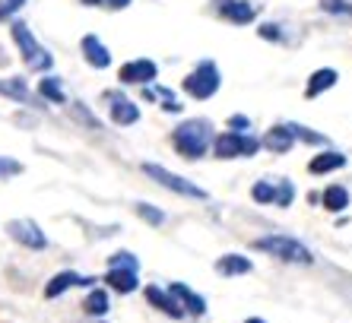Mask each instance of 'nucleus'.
<instances>
[{"instance_id":"obj_1","label":"nucleus","mask_w":352,"mask_h":323,"mask_svg":"<svg viewBox=\"0 0 352 323\" xmlns=\"http://www.w3.org/2000/svg\"><path fill=\"white\" fill-rule=\"evenodd\" d=\"M210 137H213V124L204 118H194V121H184L181 127H175L172 143L184 159H200L210 146Z\"/></svg>"},{"instance_id":"obj_2","label":"nucleus","mask_w":352,"mask_h":323,"mask_svg":"<svg viewBox=\"0 0 352 323\" xmlns=\"http://www.w3.org/2000/svg\"><path fill=\"white\" fill-rule=\"evenodd\" d=\"M254 251L270 254L276 260H286V263H314V254L305 247L302 241L286 238V234H267V238H257Z\"/></svg>"},{"instance_id":"obj_3","label":"nucleus","mask_w":352,"mask_h":323,"mask_svg":"<svg viewBox=\"0 0 352 323\" xmlns=\"http://www.w3.org/2000/svg\"><path fill=\"white\" fill-rule=\"evenodd\" d=\"M13 41L19 45V51H23V60L29 70H51V64H54V57L48 54V51L41 48L38 41L32 38V32H29V25L25 23H13Z\"/></svg>"},{"instance_id":"obj_4","label":"nucleus","mask_w":352,"mask_h":323,"mask_svg":"<svg viewBox=\"0 0 352 323\" xmlns=\"http://www.w3.org/2000/svg\"><path fill=\"white\" fill-rule=\"evenodd\" d=\"M184 92L194 96V98H200V102L210 98V96H216V92H219V67H216L213 60H200L197 70L184 80Z\"/></svg>"},{"instance_id":"obj_5","label":"nucleus","mask_w":352,"mask_h":323,"mask_svg":"<svg viewBox=\"0 0 352 323\" xmlns=\"http://www.w3.org/2000/svg\"><path fill=\"white\" fill-rule=\"evenodd\" d=\"M143 171H146V175H149L153 181H159L162 187L175 190V194H181V197H194V200H206V190H204V187H197L194 181L181 178V175H172V171L162 168V165H153V162H146V165H143Z\"/></svg>"},{"instance_id":"obj_6","label":"nucleus","mask_w":352,"mask_h":323,"mask_svg":"<svg viewBox=\"0 0 352 323\" xmlns=\"http://www.w3.org/2000/svg\"><path fill=\"white\" fill-rule=\"evenodd\" d=\"M261 149L257 137H241V133H219L216 137V155L219 159H235V155H254Z\"/></svg>"},{"instance_id":"obj_7","label":"nucleus","mask_w":352,"mask_h":323,"mask_svg":"<svg viewBox=\"0 0 352 323\" xmlns=\"http://www.w3.org/2000/svg\"><path fill=\"white\" fill-rule=\"evenodd\" d=\"M7 232H10V238H13V241L25 244V247H32V251H41V247L48 244L45 232H41V228L35 225L32 219H16V222H10Z\"/></svg>"},{"instance_id":"obj_8","label":"nucleus","mask_w":352,"mask_h":323,"mask_svg":"<svg viewBox=\"0 0 352 323\" xmlns=\"http://www.w3.org/2000/svg\"><path fill=\"white\" fill-rule=\"evenodd\" d=\"M216 10H219V16H226L235 25L254 23V16H257V7L251 0H216Z\"/></svg>"},{"instance_id":"obj_9","label":"nucleus","mask_w":352,"mask_h":323,"mask_svg":"<svg viewBox=\"0 0 352 323\" xmlns=\"http://www.w3.org/2000/svg\"><path fill=\"white\" fill-rule=\"evenodd\" d=\"M105 98L111 102V121H115V124L127 127V124H137L140 121V108L133 105L131 98L118 96V92H105Z\"/></svg>"},{"instance_id":"obj_10","label":"nucleus","mask_w":352,"mask_h":323,"mask_svg":"<svg viewBox=\"0 0 352 323\" xmlns=\"http://www.w3.org/2000/svg\"><path fill=\"white\" fill-rule=\"evenodd\" d=\"M156 64L153 60H131V64H124L121 73H118V80L127 82V86H133V82H149L156 80Z\"/></svg>"},{"instance_id":"obj_11","label":"nucleus","mask_w":352,"mask_h":323,"mask_svg":"<svg viewBox=\"0 0 352 323\" xmlns=\"http://www.w3.org/2000/svg\"><path fill=\"white\" fill-rule=\"evenodd\" d=\"M168 295H172L175 301H178L181 311H188V314L200 317L206 311V301L200 298V295H194V291L188 289V285H181V282H172V289H168Z\"/></svg>"},{"instance_id":"obj_12","label":"nucleus","mask_w":352,"mask_h":323,"mask_svg":"<svg viewBox=\"0 0 352 323\" xmlns=\"http://www.w3.org/2000/svg\"><path fill=\"white\" fill-rule=\"evenodd\" d=\"M263 149H270V153H289L295 146V137L292 130H289V124H276V127L267 130V137L261 140Z\"/></svg>"},{"instance_id":"obj_13","label":"nucleus","mask_w":352,"mask_h":323,"mask_svg":"<svg viewBox=\"0 0 352 323\" xmlns=\"http://www.w3.org/2000/svg\"><path fill=\"white\" fill-rule=\"evenodd\" d=\"M82 54H86V60H89L96 70H105V67L111 64V54H108V48L96 35H86V38H82Z\"/></svg>"},{"instance_id":"obj_14","label":"nucleus","mask_w":352,"mask_h":323,"mask_svg":"<svg viewBox=\"0 0 352 323\" xmlns=\"http://www.w3.org/2000/svg\"><path fill=\"white\" fill-rule=\"evenodd\" d=\"M70 285H92V279H82V276H76V273H58L45 285V298H58L60 291H67Z\"/></svg>"},{"instance_id":"obj_15","label":"nucleus","mask_w":352,"mask_h":323,"mask_svg":"<svg viewBox=\"0 0 352 323\" xmlns=\"http://www.w3.org/2000/svg\"><path fill=\"white\" fill-rule=\"evenodd\" d=\"M336 70H330V67H324V70H318V73H311V80H308V86H305V96L308 98H314V96H320V92H327L330 86H336Z\"/></svg>"},{"instance_id":"obj_16","label":"nucleus","mask_w":352,"mask_h":323,"mask_svg":"<svg viewBox=\"0 0 352 323\" xmlns=\"http://www.w3.org/2000/svg\"><path fill=\"white\" fill-rule=\"evenodd\" d=\"M343 165H346V155H343V153H333V149H327V153L314 155L308 168H311V175H327V171L343 168Z\"/></svg>"},{"instance_id":"obj_17","label":"nucleus","mask_w":352,"mask_h":323,"mask_svg":"<svg viewBox=\"0 0 352 323\" xmlns=\"http://www.w3.org/2000/svg\"><path fill=\"white\" fill-rule=\"evenodd\" d=\"M105 282L111 285L115 291H121V295H127V291L137 289V269H108Z\"/></svg>"},{"instance_id":"obj_18","label":"nucleus","mask_w":352,"mask_h":323,"mask_svg":"<svg viewBox=\"0 0 352 323\" xmlns=\"http://www.w3.org/2000/svg\"><path fill=\"white\" fill-rule=\"evenodd\" d=\"M146 298H149V304H156L159 311H165L168 317H184V311L178 307V301H175L172 295H165V291H159L156 285H149V289H146Z\"/></svg>"},{"instance_id":"obj_19","label":"nucleus","mask_w":352,"mask_h":323,"mask_svg":"<svg viewBox=\"0 0 352 323\" xmlns=\"http://www.w3.org/2000/svg\"><path fill=\"white\" fill-rule=\"evenodd\" d=\"M216 269H219L222 276H241V273H251V260L241 257V254H226Z\"/></svg>"},{"instance_id":"obj_20","label":"nucleus","mask_w":352,"mask_h":323,"mask_svg":"<svg viewBox=\"0 0 352 323\" xmlns=\"http://www.w3.org/2000/svg\"><path fill=\"white\" fill-rule=\"evenodd\" d=\"M320 200H324V206H327L330 212H343L346 206H349V190L346 187H327L324 194H320Z\"/></svg>"},{"instance_id":"obj_21","label":"nucleus","mask_w":352,"mask_h":323,"mask_svg":"<svg viewBox=\"0 0 352 323\" xmlns=\"http://www.w3.org/2000/svg\"><path fill=\"white\" fill-rule=\"evenodd\" d=\"M0 92L10 98H16V102H32V92L25 89L23 80H0Z\"/></svg>"},{"instance_id":"obj_22","label":"nucleus","mask_w":352,"mask_h":323,"mask_svg":"<svg viewBox=\"0 0 352 323\" xmlns=\"http://www.w3.org/2000/svg\"><path fill=\"white\" fill-rule=\"evenodd\" d=\"M82 307H86V314H89V317H102V314L108 311V291L96 289L89 298L82 301Z\"/></svg>"},{"instance_id":"obj_23","label":"nucleus","mask_w":352,"mask_h":323,"mask_svg":"<svg viewBox=\"0 0 352 323\" xmlns=\"http://www.w3.org/2000/svg\"><path fill=\"white\" fill-rule=\"evenodd\" d=\"M38 92H41L45 98H51V102H58V105L64 102V89H60V82L54 80V76H48V80H41V82H38Z\"/></svg>"},{"instance_id":"obj_24","label":"nucleus","mask_w":352,"mask_h":323,"mask_svg":"<svg viewBox=\"0 0 352 323\" xmlns=\"http://www.w3.org/2000/svg\"><path fill=\"white\" fill-rule=\"evenodd\" d=\"M251 197H254L257 203H273V200H276V187L267 184V181H261V184L251 187Z\"/></svg>"},{"instance_id":"obj_25","label":"nucleus","mask_w":352,"mask_h":323,"mask_svg":"<svg viewBox=\"0 0 352 323\" xmlns=\"http://www.w3.org/2000/svg\"><path fill=\"white\" fill-rule=\"evenodd\" d=\"M289 130H292V137H295V140H305V143H318V146L327 143V137H320V133H311V130L298 127V124H289Z\"/></svg>"},{"instance_id":"obj_26","label":"nucleus","mask_w":352,"mask_h":323,"mask_svg":"<svg viewBox=\"0 0 352 323\" xmlns=\"http://www.w3.org/2000/svg\"><path fill=\"white\" fill-rule=\"evenodd\" d=\"M295 200V187H292V181H283V184L276 187V206H289V203Z\"/></svg>"},{"instance_id":"obj_27","label":"nucleus","mask_w":352,"mask_h":323,"mask_svg":"<svg viewBox=\"0 0 352 323\" xmlns=\"http://www.w3.org/2000/svg\"><path fill=\"white\" fill-rule=\"evenodd\" d=\"M137 212H140V216H143V219H146L149 225H162V222H165V216H162V212H159V210H153V206H146V203H137Z\"/></svg>"},{"instance_id":"obj_28","label":"nucleus","mask_w":352,"mask_h":323,"mask_svg":"<svg viewBox=\"0 0 352 323\" xmlns=\"http://www.w3.org/2000/svg\"><path fill=\"white\" fill-rule=\"evenodd\" d=\"M320 7L327 10V13H343V16L352 13V3H346V0H320Z\"/></svg>"},{"instance_id":"obj_29","label":"nucleus","mask_w":352,"mask_h":323,"mask_svg":"<svg viewBox=\"0 0 352 323\" xmlns=\"http://www.w3.org/2000/svg\"><path fill=\"white\" fill-rule=\"evenodd\" d=\"M111 269H137V257L133 254H115L111 257Z\"/></svg>"},{"instance_id":"obj_30","label":"nucleus","mask_w":352,"mask_h":323,"mask_svg":"<svg viewBox=\"0 0 352 323\" xmlns=\"http://www.w3.org/2000/svg\"><path fill=\"white\" fill-rule=\"evenodd\" d=\"M86 7H108V10H124L131 0H82Z\"/></svg>"},{"instance_id":"obj_31","label":"nucleus","mask_w":352,"mask_h":323,"mask_svg":"<svg viewBox=\"0 0 352 323\" xmlns=\"http://www.w3.org/2000/svg\"><path fill=\"white\" fill-rule=\"evenodd\" d=\"M23 3L25 0H0V19H10L19 7H23Z\"/></svg>"},{"instance_id":"obj_32","label":"nucleus","mask_w":352,"mask_h":323,"mask_svg":"<svg viewBox=\"0 0 352 323\" xmlns=\"http://www.w3.org/2000/svg\"><path fill=\"white\" fill-rule=\"evenodd\" d=\"M19 171H23V165H19V162L0 159V178H3V175H19Z\"/></svg>"},{"instance_id":"obj_33","label":"nucleus","mask_w":352,"mask_h":323,"mask_svg":"<svg viewBox=\"0 0 352 323\" xmlns=\"http://www.w3.org/2000/svg\"><path fill=\"white\" fill-rule=\"evenodd\" d=\"M279 25H273V23H267V25H261V29H257V32L263 35V38H270V41H279V32H276Z\"/></svg>"},{"instance_id":"obj_34","label":"nucleus","mask_w":352,"mask_h":323,"mask_svg":"<svg viewBox=\"0 0 352 323\" xmlns=\"http://www.w3.org/2000/svg\"><path fill=\"white\" fill-rule=\"evenodd\" d=\"M229 127L232 130H235V127H248V118H245V114H238V118H232V121H229Z\"/></svg>"},{"instance_id":"obj_35","label":"nucleus","mask_w":352,"mask_h":323,"mask_svg":"<svg viewBox=\"0 0 352 323\" xmlns=\"http://www.w3.org/2000/svg\"><path fill=\"white\" fill-rule=\"evenodd\" d=\"M245 323H267V320H261V317H251V320H245Z\"/></svg>"}]
</instances>
